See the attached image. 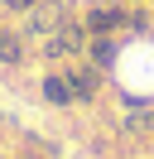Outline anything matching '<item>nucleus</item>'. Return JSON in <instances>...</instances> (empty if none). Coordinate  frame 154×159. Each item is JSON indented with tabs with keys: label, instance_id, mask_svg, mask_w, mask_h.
Masks as SVG:
<instances>
[{
	"label": "nucleus",
	"instance_id": "f257e3e1",
	"mask_svg": "<svg viewBox=\"0 0 154 159\" xmlns=\"http://www.w3.org/2000/svg\"><path fill=\"white\" fill-rule=\"evenodd\" d=\"M29 29H34V34H58V29H63V10L38 0L34 10H29Z\"/></svg>",
	"mask_w": 154,
	"mask_h": 159
},
{
	"label": "nucleus",
	"instance_id": "f03ea898",
	"mask_svg": "<svg viewBox=\"0 0 154 159\" xmlns=\"http://www.w3.org/2000/svg\"><path fill=\"white\" fill-rule=\"evenodd\" d=\"M43 97L53 101V106H67V101H72V82L58 77V72H48V77H43Z\"/></svg>",
	"mask_w": 154,
	"mask_h": 159
},
{
	"label": "nucleus",
	"instance_id": "7ed1b4c3",
	"mask_svg": "<svg viewBox=\"0 0 154 159\" xmlns=\"http://www.w3.org/2000/svg\"><path fill=\"white\" fill-rule=\"evenodd\" d=\"M67 82H72V97H96V82L101 77H96V68H77Z\"/></svg>",
	"mask_w": 154,
	"mask_h": 159
},
{
	"label": "nucleus",
	"instance_id": "20e7f679",
	"mask_svg": "<svg viewBox=\"0 0 154 159\" xmlns=\"http://www.w3.org/2000/svg\"><path fill=\"white\" fill-rule=\"evenodd\" d=\"M0 63H24V43H19V34H0Z\"/></svg>",
	"mask_w": 154,
	"mask_h": 159
},
{
	"label": "nucleus",
	"instance_id": "39448f33",
	"mask_svg": "<svg viewBox=\"0 0 154 159\" xmlns=\"http://www.w3.org/2000/svg\"><path fill=\"white\" fill-rule=\"evenodd\" d=\"M92 58H96V68H111V58H116V43H111V39H96V43H92Z\"/></svg>",
	"mask_w": 154,
	"mask_h": 159
},
{
	"label": "nucleus",
	"instance_id": "423d86ee",
	"mask_svg": "<svg viewBox=\"0 0 154 159\" xmlns=\"http://www.w3.org/2000/svg\"><path fill=\"white\" fill-rule=\"evenodd\" d=\"M116 20H120L116 10H92V20H87V24H92L96 34H106V29H116Z\"/></svg>",
	"mask_w": 154,
	"mask_h": 159
},
{
	"label": "nucleus",
	"instance_id": "0eeeda50",
	"mask_svg": "<svg viewBox=\"0 0 154 159\" xmlns=\"http://www.w3.org/2000/svg\"><path fill=\"white\" fill-rule=\"evenodd\" d=\"M0 5H5V10H34L38 0H0Z\"/></svg>",
	"mask_w": 154,
	"mask_h": 159
}]
</instances>
